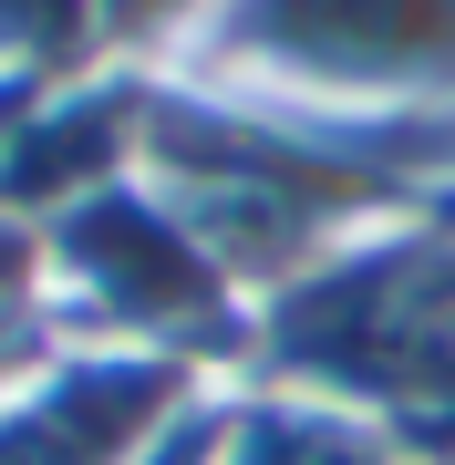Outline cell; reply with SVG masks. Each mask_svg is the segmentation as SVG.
Listing matches in <instances>:
<instances>
[{"mask_svg": "<svg viewBox=\"0 0 455 465\" xmlns=\"http://www.w3.org/2000/svg\"><path fill=\"white\" fill-rule=\"evenodd\" d=\"M218 11V0H114V63L124 73H166L186 42H197V21Z\"/></svg>", "mask_w": 455, "mask_h": 465, "instance_id": "5b68a950", "label": "cell"}, {"mask_svg": "<svg viewBox=\"0 0 455 465\" xmlns=\"http://www.w3.org/2000/svg\"><path fill=\"white\" fill-rule=\"evenodd\" d=\"M166 73L372 134H455V0H218Z\"/></svg>", "mask_w": 455, "mask_h": 465, "instance_id": "7a4b0ae2", "label": "cell"}, {"mask_svg": "<svg viewBox=\"0 0 455 465\" xmlns=\"http://www.w3.org/2000/svg\"><path fill=\"white\" fill-rule=\"evenodd\" d=\"M42 290L63 341H114V351H155V362H197V372L249 362V321H259L249 290L218 269V249L186 228V207L145 166L42 217Z\"/></svg>", "mask_w": 455, "mask_h": 465, "instance_id": "3957f363", "label": "cell"}, {"mask_svg": "<svg viewBox=\"0 0 455 465\" xmlns=\"http://www.w3.org/2000/svg\"><path fill=\"white\" fill-rule=\"evenodd\" d=\"M238 372L372 414L424 455V424L455 393V197H424L383 228H362L301 290H280L249 321Z\"/></svg>", "mask_w": 455, "mask_h": 465, "instance_id": "6da1fadb", "label": "cell"}, {"mask_svg": "<svg viewBox=\"0 0 455 465\" xmlns=\"http://www.w3.org/2000/svg\"><path fill=\"white\" fill-rule=\"evenodd\" d=\"M84 73H124L114 63V0H0V104L84 84Z\"/></svg>", "mask_w": 455, "mask_h": 465, "instance_id": "277c9868", "label": "cell"}]
</instances>
